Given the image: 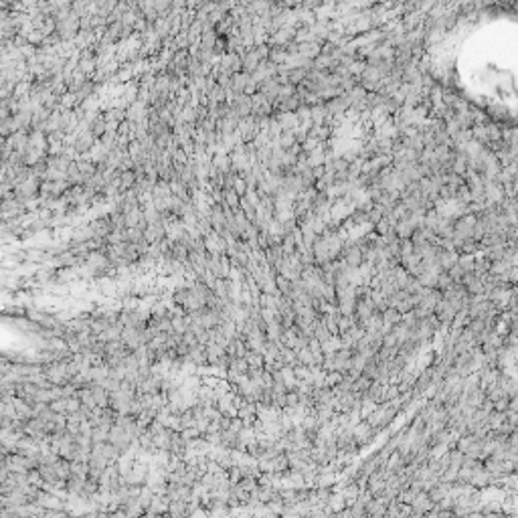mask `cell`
<instances>
[{
    "label": "cell",
    "mask_w": 518,
    "mask_h": 518,
    "mask_svg": "<svg viewBox=\"0 0 518 518\" xmlns=\"http://www.w3.org/2000/svg\"><path fill=\"white\" fill-rule=\"evenodd\" d=\"M41 182H43V178H41V176L31 174L27 180H22L20 184H16V186H14V196H16L18 201H22L24 205H27V203H31L33 199H37V196L41 194Z\"/></svg>",
    "instance_id": "obj_1"
},
{
    "label": "cell",
    "mask_w": 518,
    "mask_h": 518,
    "mask_svg": "<svg viewBox=\"0 0 518 518\" xmlns=\"http://www.w3.org/2000/svg\"><path fill=\"white\" fill-rule=\"evenodd\" d=\"M433 504H435V502L429 498V494H427L425 490H421V492L415 494V498H413V502L409 504V508H411V514H413V516H419V514H427V510H429Z\"/></svg>",
    "instance_id": "obj_2"
},
{
    "label": "cell",
    "mask_w": 518,
    "mask_h": 518,
    "mask_svg": "<svg viewBox=\"0 0 518 518\" xmlns=\"http://www.w3.org/2000/svg\"><path fill=\"white\" fill-rule=\"evenodd\" d=\"M89 229H91L95 239H108V235L112 233V223H110V219H108V215H106V217L95 219V221L89 225Z\"/></svg>",
    "instance_id": "obj_3"
},
{
    "label": "cell",
    "mask_w": 518,
    "mask_h": 518,
    "mask_svg": "<svg viewBox=\"0 0 518 518\" xmlns=\"http://www.w3.org/2000/svg\"><path fill=\"white\" fill-rule=\"evenodd\" d=\"M247 81H249V73L245 71H237L231 75V89L233 93H245V87H247Z\"/></svg>",
    "instance_id": "obj_4"
},
{
    "label": "cell",
    "mask_w": 518,
    "mask_h": 518,
    "mask_svg": "<svg viewBox=\"0 0 518 518\" xmlns=\"http://www.w3.org/2000/svg\"><path fill=\"white\" fill-rule=\"evenodd\" d=\"M89 387H91V393H93V399H95L97 407H110V391H108L104 385L93 383V385H89Z\"/></svg>",
    "instance_id": "obj_5"
},
{
    "label": "cell",
    "mask_w": 518,
    "mask_h": 518,
    "mask_svg": "<svg viewBox=\"0 0 518 518\" xmlns=\"http://www.w3.org/2000/svg\"><path fill=\"white\" fill-rule=\"evenodd\" d=\"M401 316H403V314H401L397 308L389 306V308H385V310L381 312V322H383L385 326H395V324L401 322Z\"/></svg>",
    "instance_id": "obj_6"
},
{
    "label": "cell",
    "mask_w": 518,
    "mask_h": 518,
    "mask_svg": "<svg viewBox=\"0 0 518 518\" xmlns=\"http://www.w3.org/2000/svg\"><path fill=\"white\" fill-rule=\"evenodd\" d=\"M134 184H136V172L134 170H124L119 174V194L134 188Z\"/></svg>",
    "instance_id": "obj_7"
},
{
    "label": "cell",
    "mask_w": 518,
    "mask_h": 518,
    "mask_svg": "<svg viewBox=\"0 0 518 518\" xmlns=\"http://www.w3.org/2000/svg\"><path fill=\"white\" fill-rule=\"evenodd\" d=\"M245 360L249 366H263V354L257 350H247L245 352Z\"/></svg>",
    "instance_id": "obj_8"
},
{
    "label": "cell",
    "mask_w": 518,
    "mask_h": 518,
    "mask_svg": "<svg viewBox=\"0 0 518 518\" xmlns=\"http://www.w3.org/2000/svg\"><path fill=\"white\" fill-rule=\"evenodd\" d=\"M458 265L463 272H474V255L470 253H460L458 255Z\"/></svg>",
    "instance_id": "obj_9"
},
{
    "label": "cell",
    "mask_w": 518,
    "mask_h": 518,
    "mask_svg": "<svg viewBox=\"0 0 518 518\" xmlns=\"http://www.w3.org/2000/svg\"><path fill=\"white\" fill-rule=\"evenodd\" d=\"M452 284H454V280L450 278L448 272H439V274H437V282H435V288L437 289H448Z\"/></svg>",
    "instance_id": "obj_10"
},
{
    "label": "cell",
    "mask_w": 518,
    "mask_h": 518,
    "mask_svg": "<svg viewBox=\"0 0 518 518\" xmlns=\"http://www.w3.org/2000/svg\"><path fill=\"white\" fill-rule=\"evenodd\" d=\"M276 286H278V289H280V293H286V295H288L289 288H291V282H289L286 276L278 274V276H276Z\"/></svg>",
    "instance_id": "obj_11"
},
{
    "label": "cell",
    "mask_w": 518,
    "mask_h": 518,
    "mask_svg": "<svg viewBox=\"0 0 518 518\" xmlns=\"http://www.w3.org/2000/svg\"><path fill=\"white\" fill-rule=\"evenodd\" d=\"M231 188H233V190H235V192H237V194H239V196H243V194H245V192H247V184H245V180H243V178H241V176H239V174H237V176H235V180H233V184H231Z\"/></svg>",
    "instance_id": "obj_12"
}]
</instances>
